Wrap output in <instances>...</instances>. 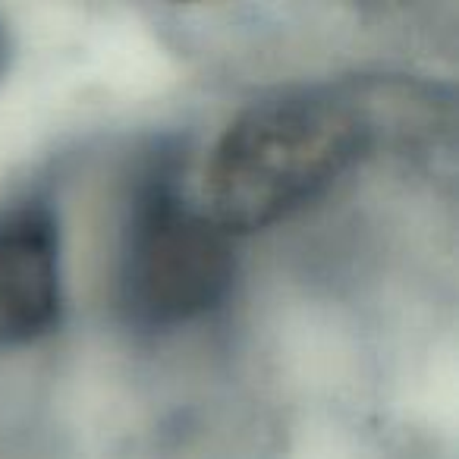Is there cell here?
I'll return each instance as SVG.
<instances>
[{"label":"cell","instance_id":"cell-1","mask_svg":"<svg viewBox=\"0 0 459 459\" xmlns=\"http://www.w3.org/2000/svg\"><path fill=\"white\" fill-rule=\"evenodd\" d=\"M371 135L368 117L340 98L262 101L214 145L202 208L230 237L271 227L315 202L371 145Z\"/></svg>","mask_w":459,"mask_h":459},{"label":"cell","instance_id":"cell-2","mask_svg":"<svg viewBox=\"0 0 459 459\" xmlns=\"http://www.w3.org/2000/svg\"><path fill=\"white\" fill-rule=\"evenodd\" d=\"M233 281L230 233L202 208L158 183L139 198L123 243L120 302L142 327H177L223 299Z\"/></svg>","mask_w":459,"mask_h":459},{"label":"cell","instance_id":"cell-3","mask_svg":"<svg viewBox=\"0 0 459 459\" xmlns=\"http://www.w3.org/2000/svg\"><path fill=\"white\" fill-rule=\"evenodd\" d=\"M60 246L51 214L22 208L0 221V346L32 343L57 325Z\"/></svg>","mask_w":459,"mask_h":459}]
</instances>
